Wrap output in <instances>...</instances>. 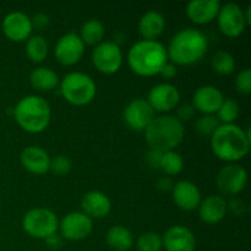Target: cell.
Returning <instances> with one entry per match:
<instances>
[{"instance_id": "6da1fadb", "label": "cell", "mask_w": 251, "mask_h": 251, "mask_svg": "<svg viewBox=\"0 0 251 251\" xmlns=\"http://www.w3.org/2000/svg\"><path fill=\"white\" fill-rule=\"evenodd\" d=\"M250 131L237 124H221L211 135V149L218 159L237 163L250 151Z\"/></svg>"}, {"instance_id": "7a4b0ae2", "label": "cell", "mask_w": 251, "mask_h": 251, "mask_svg": "<svg viewBox=\"0 0 251 251\" xmlns=\"http://www.w3.org/2000/svg\"><path fill=\"white\" fill-rule=\"evenodd\" d=\"M166 48L168 60L176 66L194 65L207 53L208 39L200 29L186 27L172 37Z\"/></svg>"}, {"instance_id": "3957f363", "label": "cell", "mask_w": 251, "mask_h": 251, "mask_svg": "<svg viewBox=\"0 0 251 251\" xmlns=\"http://www.w3.org/2000/svg\"><path fill=\"white\" fill-rule=\"evenodd\" d=\"M127 65L132 73L144 77L159 75L163 66L168 63L167 48L159 41L136 42L127 51Z\"/></svg>"}, {"instance_id": "277c9868", "label": "cell", "mask_w": 251, "mask_h": 251, "mask_svg": "<svg viewBox=\"0 0 251 251\" xmlns=\"http://www.w3.org/2000/svg\"><path fill=\"white\" fill-rule=\"evenodd\" d=\"M144 132L150 150L163 153L174 151L183 142L185 127L174 115L162 114L154 117Z\"/></svg>"}, {"instance_id": "5b68a950", "label": "cell", "mask_w": 251, "mask_h": 251, "mask_svg": "<svg viewBox=\"0 0 251 251\" xmlns=\"http://www.w3.org/2000/svg\"><path fill=\"white\" fill-rule=\"evenodd\" d=\"M12 112L19 126L29 134L43 132L51 119L50 105L46 98L37 95L21 98Z\"/></svg>"}, {"instance_id": "8992f818", "label": "cell", "mask_w": 251, "mask_h": 251, "mask_svg": "<svg viewBox=\"0 0 251 251\" xmlns=\"http://www.w3.org/2000/svg\"><path fill=\"white\" fill-rule=\"evenodd\" d=\"M59 90L64 100L76 107H82L95 100L97 85L90 75L81 71H73L59 82Z\"/></svg>"}, {"instance_id": "52a82bcc", "label": "cell", "mask_w": 251, "mask_h": 251, "mask_svg": "<svg viewBox=\"0 0 251 251\" xmlns=\"http://www.w3.org/2000/svg\"><path fill=\"white\" fill-rule=\"evenodd\" d=\"M22 229L32 238L46 240L56 234L59 229V218L51 210L36 207L25 213L22 218Z\"/></svg>"}, {"instance_id": "ba28073f", "label": "cell", "mask_w": 251, "mask_h": 251, "mask_svg": "<svg viewBox=\"0 0 251 251\" xmlns=\"http://www.w3.org/2000/svg\"><path fill=\"white\" fill-rule=\"evenodd\" d=\"M124 56L119 44L112 41H103L92 51V63L100 73L112 75L122 69Z\"/></svg>"}, {"instance_id": "9c48e42d", "label": "cell", "mask_w": 251, "mask_h": 251, "mask_svg": "<svg viewBox=\"0 0 251 251\" xmlns=\"http://www.w3.org/2000/svg\"><path fill=\"white\" fill-rule=\"evenodd\" d=\"M216 20H217L220 31L228 38H237L242 36L248 27L244 16V9L237 2H227L225 5H221Z\"/></svg>"}, {"instance_id": "30bf717a", "label": "cell", "mask_w": 251, "mask_h": 251, "mask_svg": "<svg viewBox=\"0 0 251 251\" xmlns=\"http://www.w3.org/2000/svg\"><path fill=\"white\" fill-rule=\"evenodd\" d=\"M59 232L69 242H80L86 239L93 230V220L82 211L68 213L59 221Z\"/></svg>"}, {"instance_id": "8fae6325", "label": "cell", "mask_w": 251, "mask_h": 251, "mask_svg": "<svg viewBox=\"0 0 251 251\" xmlns=\"http://www.w3.org/2000/svg\"><path fill=\"white\" fill-rule=\"evenodd\" d=\"M216 184L223 195H239L248 184L247 169L238 163H228L218 172Z\"/></svg>"}, {"instance_id": "7c38bea8", "label": "cell", "mask_w": 251, "mask_h": 251, "mask_svg": "<svg viewBox=\"0 0 251 251\" xmlns=\"http://www.w3.org/2000/svg\"><path fill=\"white\" fill-rule=\"evenodd\" d=\"M85 47L77 33L69 32L58 39L54 47V56L61 65L73 66L82 59Z\"/></svg>"}, {"instance_id": "4fadbf2b", "label": "cell", "mask_w": 251, "mask_h": 251, "mask_svg": "<svg viewBox=\"0 0 251 251\" xmlns=\"http://www.w3.org/2000/svg\"><path fill=\"white\" fill-rule=\"evenodd\" d=\"M154 110L144 98L132 100L123 112V119L126 126L134 131H145L156 117Z\"/></svg>"}, {"instance_id": "5bb4252c", "label": "cell", "mask_w": 251, "mask_h": 251, "mask_svg": "<svg viewBox=\"0 0 251 251\" xmlns=\"http://www.w3.org/2000/svg\"><path fill=\"white\" fill-rule=\"evenodd\" d=\"M146 100L154 112L164 114L178 107L180 102V92L172 83L162 82L150 90Z\"/></svg>"}, {"instance_id": "9a60e30c", "label": "cell", "mask_w": 251, "mask_h": 251, "mask_svg": "<svg viewBox=\"0 0 251 251\" xmlns=\"http://www.w3.org/2000/svg\"><path fill=\"white\" fill-rule=\"evenodd\" d=\"M1 29L4 36L9 41L20 43L27 41L32 36L33 26H32L31 17L27 16L25 12L14 11L4 17Z\"/></svg>"}, {"instance_id": "2e32d148", "label": "cell", "mask_w": 251, "mask_h": 251, "mask_svg": "<svg viewBox=\"0 0 251 251\" xmlns=\"http://www.w3.org/2000/svg\"><path fill=\"white\" fill-rule=\"evenodd\" d=\"M225 100L222 91L212 85L199 87L193 96V107L202 115H216Z\"/></svg>"}, {"instance_id": "e0dca14e", "label": "cell", "mask_w": 251, "mask_h": 251, "mask_svg": "<svg viewBox=\"0 0 251 251\" xmlns=\"http://www.w3.org/2000/svg\"><path fill=\"white\" fill-rule=\"evenodd\" d=\"M163 249L166 251H195L196 238L188 227L176 225L166 230L162 237Z\"/></svg>"}, {"instance_id": "ac0fdd59", "label": "cell", "mask_w": 251, "mask_h": 251, "mask_svg": "<svg viewBox=\"0 0 251 251\" xmlns=\"http://www.w3.org/2000/svg\"><path fill=\"white\" fill-rule=\"evenodd\" d=\"M172 195H173L174 203L178 206V208L188 211V212L198 210L202 200L200 189L195 183L189 180H180L174 184L172 189Z\"/></svg>"}, {"instance_id": "d6986e66", "label": "cell", "mask_w": 251, "mask_h": 251, "mask_svg": "<svg viewBox=\"0 0 251 251\" xmlns=\"http://www.w3.org/2000/svg\"><path fill=\"white\" fill-rule=\"evenodd\" d=\"M199 217L206 225L222 222L228 213L227 201L221 195H210L202 199L198 207Z\"/></svg>"}, {"instance_id": "ffe728a7", "label": "cell", "mask_w": 251, "mask_h": 251, "mask_svg": "<svg viewBox=\"0 0 251 251\" xmlns=\"http://www.w3.org/2000/svg\"><path fill=\"white\" fill-rule=\"evenodd\" d=\"M81 208L91 220H100L112 211V201L104 193L98 190L88 191L81 200Z\"/></svg>"}, {"instance_id": "44dd1931", "label": "cell", "mask_w": 251, "mask_h": 251, "mask_svg": "<svg viewBox=\"0 0 251 251\" xmlns=\"http://www.w3.org/2000/svg\"><path fill=\"white\" fill-rule=\"evenodd\" d=\"M20 162L22 167L29 173L42 176L49 172L50 156L44 149L39 146H28L21 152Z\"/></svg>"}, {"instance_id": "7402d4cb", "label": "cell", "mask_w": 251, "mask_h": 251, "mask_svg": "<svg viewBox=\"0 0 251 251\" xmlns=\"http://www.w3.org/2000/svg\"><path fill=\"white\" fill-rule=\"evenodd\" d=\"M220 9L218 0H193L186 6V16L193 24L207 25L216 20Z\"/></svg>"}, {"instance_id": "603a6c76", "label": "cell", "mask_w": 251, "mask_h": 251, "mask_svg": "<svg viewBox=\"0 0 251 251\" xmlns=\"http://www.w3.org/2000/svg\"><path fill=\"white\" fill-rule=\"evenodd\" d=\"M166 28V19L156 10L145 12L139 21V33L145 41H158Z\"/></svg>"}, {"instance_id": "cb8c5ba5", "label": "cell", "mask_w": 251, "mask_h": 251, "mask_svg": "<svg viewBox=\"0 0 251 251\" xmlns=\"http://www.w3.org/2000/svg\"><path fill=\"white\" fill-rule=\"evenodd\" d=\"M59 82H60L59 75L50 68L39 66L29 74L31 86L34 90L41 91V92H49V91L55 90L59 86Z\"/></svg>"}, {"instance_id": "d4e9b609", "label": "cell", "mask_w": 251, "mask_h": 251, "mask_svg": "<svg viewBox=\"0 0 251 251\" xmlns=\"http://www.w3.org/2000/svg\"><path fill=\"white\" fill-rule=\"evenodd\" d=\"M105 242L110 249L115 251H129L134 245V237L126 227L118 225L108 229Z\"/></svg>"}, {"instance_id": "484cf974", "label": "cell", "mask_w": 251, "mask_h": 251, "mask_svg": "<svg viewBox=\"0 0 251 251\" xmlns=\"http://www.w3.org/2000/svg\"><path fill=\"white\" fill-rule=\"evenodd\" d=\"M105 34V27L98 19H90L81 26L78 37L85 46H98L102 43Z\"/></svg>"}, {"instance_id": "4316f807", "label": "cell", "mask_w": 251, "mask_h": 251, "mask_svg": "<svg viewBox=\"0 0 251 251\" xmlns=\"http://www.w3.org/2000/svg\"><path fill=\"white\" fill-rule=\"evenodd\" d=\"M26 55L32 63H42L48 56V42L41 34H32L26 41Z\"/></svg>"}, {"instance_id": "83f0119b", "label": "cell", "mask_w": 251, "mask_h": 251, "mask_svg": "<svg viewBox=\"0 0 251 251\" xmlns=\"http://www.w3.org/2000/svg\"><path fill=\"white\" fill-rule=\"evenodd\" d=\"M184 168L183 157L179 152L167 151L161 154V161H159V169L167 176H178L181 173Z\"/></svg>"}, {"instance_id": "f1b7e54d", "label": "cell", "mask_w": 251, "mask_h": 251, "mask_svg": "<svg viewBox=\"0 0 251 251\" xmlns=\"http://www.w3.org/2000/svg\"><path fill=\"white\" fill-rule=\"evenodd\" d=\"M211 66L218 75L228 76L234 73L237 63H235L234 56L229 51L220 50L213 55L212 60H211Z\"/></svg>"}, {"instance_id": "f546056e", "label": "cell", "mask_w": 251, "mask_h": 251, "mask_svg": "<svg viewBox=\"0 0 251 251\" xmlns=\"http://www.w3.org/2000/svg\"><path fill=\"white\" fill-rule=\"evenodd\" d=\"M240 114V107L237 100L232 98H225L222 105L216 113L218 122L221 124H234Z\"/></svg>"}, {"instance_id": "4dcf8cb0", "label": "cell", "mask_w": 251, "mask_h": 251, "mask_svg": "<svg viewBox=\"0 0 251 251\" xmlns=\"http://www.w3.org/2000/svg\"><path fill=\"white\" fill-rule=\"evenodd\" d=\"M136 248L139 251H162L163 249L162 235L156 232L142 233L137 238Z\"/></svg>"}, {"instance_id": "1f68e13d", "label": "cell", "mask_w": 251, "mask_h": 251, "mask_svg": "<svg viewBox=\"0 0 251 251\" xmlns=\"http://www.w3.org/2000/svg\"><path fill=\"white\" fill-rule=\"evenodd\" d=\"M220 125L221 123L218 122L216 115H202L196 120L195 129L199 134L211 137V135L216 131Z\"/></svg>"}, {"instance_id": "d6a6232c", "label": "cell", "mask_w": 251, "mask_h": 251, "mask_svg": "<svg viewBox=\"0 0 251 251\" xmlns=\"http://www.w3.org/2000/svg\"><path fill=\"white\" fill-rule=\"evenodd\" d=\"M73 168V162L68 156L58 154V156L50 158V167L49 171L55 176H65Z\"/></svg>"}, {"instance_id": "836d02e7", "label": "cell", "mask_w": 251, "mask_h": 251, "mask_svg": "<svg viewBox=\"0 0 251 251\" xmlns=\"http://www.w3.org/2000/svg\"><path fill=\"white\" fill-rule=\"evenodd\" d=\"M235 88L240 95L249 96L251 93V70L244 69L235 77Z\"/></svg>"}, {"instance_id": "e575fe53", "label": "cell", "mask_w": 251, "mask_h": 251, "mask_svg": "<svg viewBox=\"0 0 251 251\" xmlns=\"http://www.w3.org/2000/svg\"><path fill=\"white\" fill-rule=\"evenodd\" d=\"M227 208L228 211H230V212L233 213V215L240 216L245 212L247 206H245L244 201L243 200H240V199H237V198H233L229 202H227Z\"/></svg>"}, {"instance_id": "d590c367", "label": "cell", "mask_w": 251, "mask_h": 251, "mask_svg": "<svg viewBox=\"0 0 251 251\" xmlns=\"http://www.w3.org/2000/svg\"><path fill=\"white\" fill-rule=\"evenodd\" d=\"M194 112H195V109H194L193 104H183L179 107L178 115H176V118H178V119L183 123V122H185V120L190 119V118L194 115Z\"/></svg>"}, {"instance_id": "8d00e7d4", "label": "cell", "mask_w": 251, "mask_h": 251, "mask_svg": "<svg viewBox=\"0 0 251 251\" xmlns=\"http://www.w3.org/2000/svg\"><path fill=\"white\" fill-rule=\"evenodd\" d=\"M31 21L33 28L43 29L44 27H47L49 25V17L48 15L43 14V12H39V14H37L33 19H31Z\"/></svg>"}, {"instance_id": "74e56055", "label": "cell", "mask_w": 251, "mask_h": 251, "mask_svg": "<svg viewBox=\"0 0 251 251\" xmlns=\"http://www.w3.org/2000/svg\"><path fill=\"white\" fill-rule=\"evenodd\" d=\"M161 154H162L161 152L152 151V150H150V152L147 153V156H146L147 164H149L151 168L159 169V161H161Z\"/></svg>"}, {"instance_id": "f35d334b", "label": "cell", "mask_w": 251, "mask_h": 251, "mask_svg": "<svg viewBox=\"0 0 251 251\" xmlns=\"http://www.w3.org/2000/svg\"><path fill=\"white\" fill-rule=\"evenodd\" d=\"M159 75H162L164 78H167V80H171V78L176 77V66L174 65V64H172L171 61H168V63L163 66V69L161 70Z\"/></svg>"}, {"instance_id": "ab89813d", "label": "cell", "mask_w": 251, "mask_h": 251, "mask_svg": "<svg viewBox=\"0 0 251 251\" xmlns=\"http://www.w3.org/2000/svg\"><path fill=\"white\" fill-rule=\"evenodd\" d=\"M157 188L162 191L172 190L173 189V184H172L171 178L169 176H163V178L159 179L158 183H157Z\"/></svg>"}, {"instance_id": "60d3db41", "label": "cell", "mask_w": 251, "mask_h": 251, "mask_svg": "<svg viewBox=\"0 0 251 251\" xmlns=\"http://www.w3.org/2000/svg\"><path fill=\"white\" fill-rule=\"evenodd\" d=\"M46 243L50 248L55 249V248H59V245L61 244V239H60V237H59L58 234H54V235H51V237L47 238Z\"/></svg>"}, {"instance_id": "b9f144b4", "label": "cell", "mask_w": 251, "mask_h": 251, "mask_svg": "<svg viewBox=\"0 0 251 251\" xmlns=\"http://www.w3.org/2000/svg\"><path fill=\"white\" fill-rule=\"evenodd\" d=\"M251 5H248L247 10H244V16H245V21H247L248 26L251 25Z\"/></svg>"}, {"instance_id": "7bdbcfd3", "label": "cell", "mask_w": 251, "mask_h": 251, "mask_svg": "<svg viewBox=\"0 0 251 251\" xmlns=\"http://www.w3.org/2000/svg\"><path fill=\"white\" fill-rule=\"evenodd\" d=\"M0 208H1V205H0Z\"/></svg>"}]
</instances>
